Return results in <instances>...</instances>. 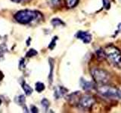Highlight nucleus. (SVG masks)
Segmentation results:
<instances>
[{"label": "nucleus", "mask_w": 121, "mask_h": 113, "mask_svg": "<svg viewBox=\"0 0 121 113\" xmlns=\"http://www.w3.org/2000/svg\"><path fill=\"white\" fill-rule=\"evenodd\" d=\"M96 90L102 97L108 99L121 100V90L113 86L106 85H97Z\"/></svg>", "instance_id": "1"}, {"label": "nucleus", "mask_w": 121, "mask_h": 113, "mask_svg": "<svg viewBox=\"0 0 121 113\" xmlns=\"http://www.w3.org/2000/svg\"><path fill=\"white\" fill-rule=\"evenodd\" d=\"M104 52L109 61L113 66L117 69H121V52L116 46L113 44H109L106 46Z\"/></svg>", "instance_id": "2"}, {"label": "nucleus", "mask_w": 121, "mask_h": 113, "mask_svg": "<svg viewBox=\"0 0 121 113\" xmlns=\"http://www.w3.org/2000/svg\"><path fill=\"white\" fill-rule=\"evenodd\" d=\"M40 15V13L31 10H22L14 14V19L21 24H29L35 20Z\"/></svg>", "instance_id": "3"}, {"label": "nucleus", "mask_w": 121, "mask_h": 113, "mask_svg": "<svg viewBox=\"0 0 121 113\" xmlns=\"http://www.w3.org/2000/svg\"><path fill=\"white\" fill-rule=\"evenodd\" d=\"M91 75L97 85H106L111 79V75L108 72L100 68H92Z\"/></svg>", "instance_id": "4"}, {"label": "nucleus", "mask_w": 121, "mask_h": 113, "mask_svg": "<svg viewBox=\"0 0 121 113\" xmlns=\"http://www.w3.org/2000/svg\"><path fill=\"white\" fill-rule=\"evenodd\" d=\"M95 103V98L91 95H84L80 97L79 100L78 106L85 110H89Z\"/></svg>", "instance_id": "5"}, {"label": "nucleus", "mask_w": 121, "mask_h": 113, "mask_svg": "<svg viewBox=\"0 0 121 113\" xmlns=\"http://www.w3.org/2000/svg\"><path fill=\"white\" fill-rule=\"evenodd\" d=\"M76 37H77L78 39L82 40L85 44H88L92 41V35L88 32L79 31L76 34Z\"/></svg>", "instance_id": "6"}, {"label": "nucleus", "mask_w": 121, "mask_h": 113, "mask_svg": "<svg viewBox=\"0 0 121 113\" xmlns=\"http://www.w3.org/2000/svg\"><path fill=\"white\" fill-rule=\"evenodd\" d=\"M79 95H80V93H79V91H77L75 93H71L70 95H69V97H68V100H69L70 103H75V104H78L79 103V100L80 98H79Z\"/></svg>", "instance_id": "7"}, {"label": "nucleus", "mask_w": 121, "mask_h": 113, "mask_svg": "<svg viewBox=\"0 0 121 113\" xmlns=\"http://www.w3.org/2000/svg\"><path fill=\"white\" fill-rule=\"evenodd\" d=\"M49 66H50V73L48 75V81L49 83L52 84L53 81V71H54V66H55V62L52 58L49 59Z\"/></svg>", "instance_id": "8"}, {"label": "nucleus", "mask_w": 121, "mask_h": 113, "mask_svg": "<svg viewBox=\"0 0 121 113\" xmlns=\"http://www.w3.org/2000/svg\"><path fill=\"white\" fill-rule=\"evenodd\" d=\"M67 92V90L66 88H64V87H59L58 89L55 90V97L57 98V99H58L60 97L64 96Z\"/></svg>", "instance_id": "9"}, {"label": "nucleus", "mask_w": 121, "mask_h": 113, "mask_svg": "<svg viewBox=\"0 0 121 113\" xmlns=\"http://www.w3.org/2000/svg\"><path fill=\"white\" fill-rule=\"evenodd\" d=\"M80 85L82 86V89L85 90H90L93 87V85L92 84V83L89 82V81H86L85 79H83V78H82L81 80H80Z\"/></svg>", "instance_id": "10"}, {"label": "nucleus", "mask_w": 121, "mask_h": 113, "mask_svg": "<svg viewBox=\"0 0 121 113\" xmlns=\"http://www.w3.org/2000/svg\"><path fill=\"white\" fill-rule=\"evenodd\" d=\"M48 5L51 8H58L61 5L62 0H46Z\"/></svg>", "instance_id": "11"}, {"label": "nucleus", "mask_w": 121, "mask_h": 113, "mask_svg": "<svg viewBox=\"0 0 121 113\" xmlns=\"http://www.w3.org/2000/svg\"><path fill=\"white\" fill-rule=\"evenodd\" d=\"M22 88H23V89H24V92L26 93V95L29 96V95H30V94L33 93V89H32V88L29 85L26 84V82H24L22 84Z\"/></svg>", "instance_id": "12"}, {"label": "nucleus", "mask_w": 121, "mask_h": 113, "mask_svg": "<svg viewBox=\"0 0 121 113\" xmlns=\"http://www.w3.org/2000/svg\"><path fill=\"white\" fill-rule=\"evenodd\" d=\"M66 6L68 8H73L79 2V0H64Z\"/></svg>", "instance_id": "13"}, {"label": "nucleus", "mask_w": 121, "mask_h": 113, "mask_svg": "<svg viewBox=\"0 0 121 113\" xmlns=\"http://www.w3.org/2000/svg\"><path fill=\"white\" fill-rule=\"evenodd\" d=\"M96 55H97L98 59L100 60H103L106 58L105 52L104 50H102V49H98V50L96 51Z\"/></svg>", "instance_id": "14"}, {"label": "nucleus", "mask_w": 121, "mask_h": 113, "mask_svg": "<svg viewBox=\"0 0 121 113\" xmlns=\"http://www.w3.org/2000/svg\"><path fill=\"white\" fill-rule=\"evenodd\" d=\"M51 23L54 26H59L64 25V23L61 20H60V19H58V18L52 19V20L51 21Z\"/></svg>", "instance_id": "15"}, {"label": "nucleus", "mask_w": 121, "mask_h": 113, "mask_svg": "<svg viewBox=\"0 0 121 113\" xmlns=\"http://www.w3.org/2000/svg\"><path fill=\"white\" fill-rule=\"evenodd\" d=\"M45 89V85L42 82H37L36 84V90L37 92H42Z\"/></svg>", "instance_id": "16"}, {"label": "nucleus", "mask_w": 121, "mask_h": 113, "mask_svg": "<svg viewBox=\"0 0 121 113\" xmlns=\"http://www.w3.org/2000/svg\"><path fill=\"white\" fill-rule=\"evenodd\" d=\"M41 104L45 110H48V109L49 107V105H50V103H49V101L47 99H43L41 101Z\"/></svg>", "instance_id": "17"}, {"label": "nucleus", "mask_w": 121, "mask_h": 113, "mask_svg": "<svg viewBox=\"0 0 121 113\" xmlns=\"http://www.w3.org/2000/svg\"><path fill=\"white\" fill-rule=\"evenodd\" d=\"M37 54H38V53H37V51L35 50V49H30V50H29V51L26 53V57H31V56H36Z\"/></svg>", "instance_id": "18"}, {"label": "nucleus", "mask_w": 121, "mask_h": 113, "mask_svg": "<svg viewBox=\"0 0 121 113\" xmlns=\"http://www.w3.org/2000/svg\"><path fill=\"white\" fill-rule=\"evenodd\" d=\"M57 40H58V37H57V36H55L54 38H53V39L52 40V41H51L50 44H49V45H48V48H50L51 50H52V49L55 47V45H56V41Z\"/></svg>", "instance_id": "19"}, {"label": "nucleus", "mask_w": 121, "mask_h": 113, "mask_svg": "<svg viewBox=\"0 0 121 113\" xmlns=\"http://www.w3.org/2000/svg\"><path fill=\"white\" fill-rule=\"evenodd\" d=\"M102 1H103L104 8L106 9V10L110 9V8H111V2H110L109 0H102Z\"/></svg>", "instance_id": "20"}, {"label": "nucleus", "mask_w": 121, "mask_h": 113, "mask_svg": "<svg viewBox=\"0 0 121 113\" xmlns=\"http://www.w3.org/2000/svg\"><path fill=\"white\" fill-rule=\"evenodd\" d=\"M17 100H18V103L20 104L21 105H24V103H25V97L24 95L19 96L18 98H17Z\"/></svg>", "instance_id": "21"}, {"label": "nucleus", "mask_w": 121, "mask_h": 113, "mask_svg": "<svg viewBox=\"0 0 121 113\" xmlns=\"http://www.w3.org/2000/svg\"><path fill=\"white\" fill-rule=\"evenodd\" d=\"M30 109H31V112L33 113L38 112V109L35 106V105H31V106H30Z\"/></svg>", "instance_id": "22"}, {"label": "nucleus", "mask_w": 121, "mask_h": 113, "mask_svg": "<svg viewBox=\"0 0 121 113\" xmlns=\"http://www.w3.org/2000/svg\"><path fill=\"white\" fill-rule=\"evenodd\" d=\"M11 1L14 2H16V3H19V2H21L23 0H11Z\"/></svg>", "instance_id": "23"}, {"label": "nucleus", "mask_w": 121, "mask_h": 113, "mask_svg": "<svg viewBox=\"0 0 121 113\" xmlns=\"http://www.w3.org/2000/svg\"><path fill=\"white\" fill-rule=\"evenodd\" d=\"M118 29H120V30H121V23L118 25Z\"/></svg>", "instance_id": "24"}, {"label": "nucleus", "mask_w": 121, "mask_h": 113, "mask_svg": "<svg viewBox=\"0 0 121 113\" xmlns=\"http://www.w3.org/2000/svg\"><path fill=\"white\" fill-rule=\"evenodd\" d=\"M1 103H2V101H1V100H0V105H1Z\"/></svg>", "instance_id": "25"}]
</instances>
